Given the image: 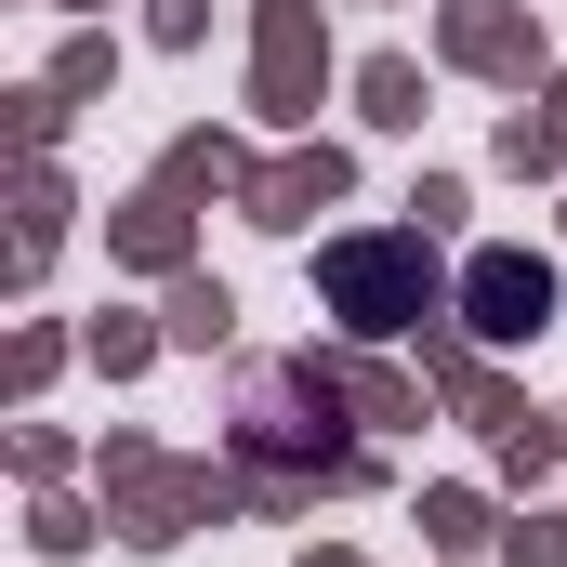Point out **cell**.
Listing matches in <instances>:
<instances>
[{"label": "cell", "mask_w": 567, "mask_h": 567, "mask_svg": "<svg viewBox=\"0 0 567 567\" xmlns=\"http://www.w3.org/2000/svg\"><path fill=\"white\" fill-rule=\"evenodd\" d=\"M330 303H343L357 330H410V317H423V251L343 238V251H330Z\"/></svg>", "instance_id": "6da1fadb"}, {"label": "cell", "mask_w": 567, "mask_h": 567, "mask_svg": "<svg viewBox=\"0 0 567 567\" xmlns=\"http://www.w3.org/2000/svg\"><path fill=\"white\" fill-rule=\"evenodd\" d=\"M462 303H475V330H488V343H528V330L555 317V265H528V251H475Z\"/></svg>", "instance_id": "7a4b0ae2"}]
</instances>
